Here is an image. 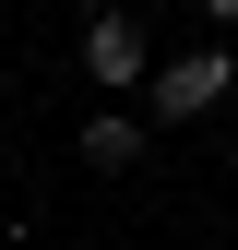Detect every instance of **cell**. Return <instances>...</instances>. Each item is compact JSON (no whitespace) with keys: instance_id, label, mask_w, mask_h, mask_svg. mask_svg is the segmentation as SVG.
Instances as JSON below:
<instances>
[{"instance_id":"cell-1","label":"cell","mask_w":238,"mask_h":250,"mask_svg":"<svg viewBox=\"0 0 238 250\" xmlns=\"http://www.w3.org/2000/svg\"><path fill=\"white\" fill-rule=\"evenodd\" d=\"M226 96H238V60L226 48H178V60H155V83H143V119L178 131V119H215Z\"/></svg>"},{"instance_id":"cell-2","label":"cell","mask_w":238,"mask_h":250,"mask_svg":"<svg viewBox=\"0 0 238 250\" xmlns=\"http://www.w3.org/2000/svg\"><path fill=\"white\" fill-rule=\"evenodd\" d=\"M83 83H96V96H143V83H155V36H143L131 12H96L83 24Z\"/></svg>"},{"instance_id":"cell-3","label":"cell","mask_w":238,"mask_h":250,"mask_svg":"<svg viewBox=\"0 0 238 250\" xmlns=\"http://www.w3.org/2000/svg\"><path fill=\"white\" fill-rule=\"evenodd\" d=\"M143 143H155V131H143L131 107H96V119H83V131H72V155H83V167H96V179H119V167H143Z\"/></svg>"},{"instance_id":"cell-4","label":"cell","mask_w":238,"mask_h":250,"mask_svg":"<svg viewBox=\"0 0 238 250\" xmlns=\"http://www.w3.org/2000/svg\"><path fill=\"white\" fill-rule=\"evenodd\" d=\"M202 24H215V36H226V24H238V0H202Z\"/></svg>"}]
</instances>
